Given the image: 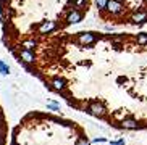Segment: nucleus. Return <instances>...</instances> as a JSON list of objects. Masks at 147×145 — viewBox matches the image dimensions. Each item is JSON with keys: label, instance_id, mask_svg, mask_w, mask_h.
I'll use <instances>...</instances> for the list:
<instances>
[{"label": "nucleus", "instance_id": "obj_8", "mask_svg": "<svg viewBox=\"0 0 147 145\" xmlns=\"http://www.w3.org/2000/svg\"><path fill=\"white\" fill-rule=\"evenodd\" d=\"M120 128L134 131V129H139V123L134 119V118H123V119H121V123H120Z\"/></svg>", "mask_w": 147, "mask_h": 145}, {"label": "nucleus", "instance_id": "obj_4", "mask_svg": "<svg viewBox=\"0 0 147 145\" xmlns=\"http://www.w3.org/2000/svg\"><path fill=\"white\" fill-rule=\"evenodd\" d=\"M105 10H108V13H110V15H120V13L125 11L123 5H121L120 2H117V0H108Z\"/></svg>", "mask_w": 147, "mask_h": 145}, {"label": "nucleus", "instance_id": "obj_17", "mask_svg": "<svg viewBox=\"0 0 147 145\" xmlns=\"http://www.w3.org/2000/svg\"><path fill=\"white\" fill-rule=\"evenodd\" d=\"M47 108H49V110H53V111H58V110H60V107H58L57 103H53V102L47 103Z\"/></svg>", "mask_w": 147, "mask_h": 145}, {"label": "nucleus", "instance_id": "obj_13", "mask_svg": "<svg viewBox=\"0 0 147 145\" xmlns=\"http://www.w3.org/2000/svg\"><path fill=\"white\" fill-rule=\"evenodd\" d=\"M8 72H10L8 64H7V63H3V61L0 60V74H2V76H5V74H8Z\"/></svg>", "mask_w": 147, "mask_h": 145}, {"label": "nucleus", "instance_id": "obj_16", "mask_svg": "<svg viewBox=\"0 0 147 145\" xmlns=\"http://www.w3.org/2000/svg\"><path fill=\"white\" fill-rule=\"evenodd\" d=\"M76 145H91V142L87 140L86 137H79L78 140H76Z\"/></svg>", "mask_w": 147, "mask_h": 145}, {"label": "nucleus", "instance_id": "obj_18", "mask_svg": "<svg viewBox=\"0 0 147 145\" xmlns=\"http://www.w3.org/2000/svg\"><path fill=\"white\" fill-rule=\"evenodd\" d=\"M112 145H125V140H112Z\"/></svg>", "mask_w": 147, "mask_h": 145}, {"label": "nucleus", "instance_id": "obj_5", "mask_svg": "<svg viewBox=\"0 0 147 145\" xmlns=\"http://www.w3.org/2000/svg\"><path fill=\"white\" fill-rule=\"evenodd\" d=\"M57 29V23L55 21H42L39 24V28H37V32H39L40 36L44 34H49V32H52V31Z\"/></svg>", "mask_w": 147, "mask_h": 145}, {"label": "nucleus", "instance_id": "obj_14", "mask_svg": "<svg viewBox=\"0 0 147 145\" xmlns=\"http://www.w3.org/2000/svg\"><path fill=\"white\" fill-rule=\"evenodd\" d=\"M37 45V40H26V42L23 44V47L26 48V50H31L32 47H36Z\"/></svg>", "mask_w": 147, "mask_h": 145}, {"label": "nucleus", "instance_id": "obj_12", "mask_svg": "<svg viewBox=\"0 0 147 145\" xmlns=\"http://www.w3.org/2000/svg\"><path fill=\"white\" fill-rule=\"evenodd\" d=\"M69 2H71V7H73V10L82 8V7H86V5H87V0H69Z\"/></svg>", "mask_w": 147, "mask_h": 145}, {"label": "nucleus", "instance_id": "obj_2", "mask_svg": "<svg viewBox=\"0 0 147 145\" xmlns=\"http://www.w3.org/2000/svg\"><path fill=\"white\" fill-rule=\"evenodd\" d=\"M99 39V36L95 32H79L78 37H76V42L81 45V47H86V45H92Z\"/></svg>", "mask_w": 147, "mask_h": 145}, {"label": "nucleus", "instance_id": "obj_1", "mask_svg": "<svg viewBox=\"0 0 147 145\" xmlns=\"http://www.w3.org/2000/svg\"><path fill=\"white\" fill-rule=\"evenodd\" d=\"M87 113H91V115L97 116V118H105V115H107V108H105V105L102 102L95 100V102L89 103V107H87Z\"/></svg>", "mask_w": 147, "mask_h": 145}, {"label": "nucleus", "instance_id": "obj_11", "mask_svg": "<svg viewBox=\"0 0 147 145\" xmlns=\"http://www.w3.org/2000/svg\"><path fill=\"white\" fill-rule=\"evenodd\" d=\"M134 40H136L139 45H147V32H139V34L134 37Z\"/></svg>", "mask_w": 147, "mask_h": 145}, {"label": "nucleus", "instance_id": "obj_7", "mask_svg": "<svg viewBox=\"0 0 147 145\" xmlns=\"http://www.w3.org/2000/svg\"><path fill=\"white\" fill-rule=\"evenodd\" d=\"M20 61H23L24 64H31V63H34L36 61V55L31 50L23 48V50L20 52Z\"/></svg>", "mask_w": 147, "mask_h": 145}, {"label": "nucleus", "instance_id": "obj_15", "mask_svg": "<svg viewBox=\"0 0 147 145\" xmlns=\"http://www.w3.org/2000/svg\"><path fill=\"white\" fill-rule=\"evenodd\" d=\"M107 2L108 0H95V3H97V8L102 11V10H105V7H107Z\"/></svg>", "mask_w": 147, "mask_h": 145}, {"label": "nucleus", "instance_id": "obj_6", "mask_svg": "<svg viewBox=\"0 0 147 145\" xmlns=\"http://www.w3.org/2000/svg\"><path fill=\"white\" fill-rule=\"evenodd\" d=\"M81 19H82V13L79 11V10H69L66 18H65L66 24H76V23H79Z\"/></svg>", "mask_w": 147, "mask_h": 145}, {"label": "nucleus", "instance_id": "obj_9", "mask_svg": "<svg viewBox=\"0 0 147 145\" xmlns=\"http://www.w3.org/2000/svg\"><path fill=\"white\" fill-rule=\"evenodd\" d=\"M50 85H52V89L57 90V92H63L66 89V81L63 77H55V79H52Z\"/></svg>", "mask_w": 147, "mask_h": 145}, {"label": "nucleus", "instance_id": "obj_21", "mask_svg": "<svg viewBox=\"0 0 147 145\" xmlns=\"http://www.w3.org/2000/svg\"><path fill=\"white\" fill-rule=\"evenodd\" d=\"M117 2H120V3H121V2H125V0H117Z\"/></svg>", "mask_w": 147, "mask_h": 145}, {"label": "nucleus", "instance_id": "obj_19", "mask_svg": "<svg viewBox=\"0 0 147 145\" xmlns=\"http://www.w3.org/2000/svg\"><path fill=\"white\" fill-rule=\"evenodd\" d=\"M94 142H97V144H99V142H105V139L104 137H97V139H94Z\"/></svg>", "mask_w": 147, "mask_h": 145}, {"label": "nucleus", "instance_id": "obj_3", "mask_svg": "<svg viewBox=\"0 0 147 145\" xmlns=\"http://www.w3.org/2000/svg\"><path fill=\"white\" fill-rule=\"evenodd\" d=\"M129 23H133V24H144V23H147V11L146 10H134L129 16Z\"/></svg>", "mask_w": 147, "mask_h": 145}, {"label": "nucleus", "instance_id": "obj_10", "mask_svg": "<svg viewBox=\"0 0 147 145\" xmlns=\"http://www.w3.org/2000/svg\"><path fill=\"white\" fill-rule=\"evenodd\" d=\"M108 40L112 44H115V45H118V44L125 42L126 40V36L125 34H118V36H108Z\"/></svg>", "mask_w": 147, "mask_h": 145}, {"label": "nucleus", "instance_id": "obj_22", "mask_svg": "<svg viewBox=\"0 0 147 145\" xmlns=\"http://www.w3.org/2000/svg\"><path fill=\"white\" fill-rule=\"evenodd\" d=\"M11 145H18V144H16V142H13V144H11Z\"/></svg>", "mask_w": 147, "mask_h": 145}, {"label": "nucleus", "instance_id": "obj_20", "mask_svg": "<svg viewBox=\"0 0 147 145\" xmlns=\"http://www.w3.org/2000/svg\"><path fill=\"white\" fill-rule=\"evenodd\" d=\"M5 2H8V0H0V3H5Z\"/></svg>", "mask_w": 147, "mask_h": 145}]
</instances>
